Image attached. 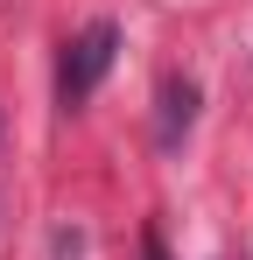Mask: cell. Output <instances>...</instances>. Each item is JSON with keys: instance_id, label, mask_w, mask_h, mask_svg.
Masks as SVG:
<instances>
[{"instance_id": "6da1fadb", "label": "cell", "mask_w": 253, "mask_h": 260, "mask_svg": "<svg viewBox=\"0 0 253 260\" xmlns=\"http://www.w3.org/2000/svg\"><path fill=\"white\" fill-rule=\"evenodd\" d=\"M113 56H120V28H113V21H84L78 36L64 43V63H56V99H64V113H78L84 99L99 91V78L113 71Z\"/></svg>"}, {"instance_id": "7a4b0ae2", "label": "cell", "mask_w": 253, "mask_h": 260, "mask_svg": "<svg viewBox=\"0 0 253 260\" xmlns=\"http://www.w3.org/2000/svg\"><path fill=\"white\" fill-rule=\"evenodd\" d=\"M190 127H197V85H190V78H162V113H155V148H162V155H176Z\"/></svg>"}, {"instance_id": "3957f363", "label": "cell", "mask_w": 253, "mask_h": 260, "mask_svg": "<svg viewBox=\"0 0 253 260\" xmlns=\"http://www.w3.org/2000/svg\"><path fill=\"white\" fill-rule=\"evenodd\" d=\"M141 260H169L162 253V232H141Z\"/></svg>"}]
</instances>
